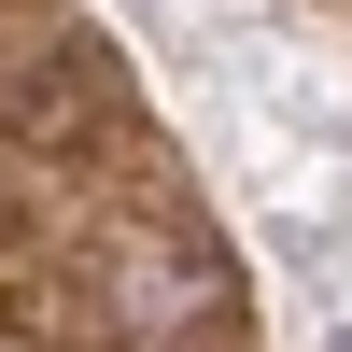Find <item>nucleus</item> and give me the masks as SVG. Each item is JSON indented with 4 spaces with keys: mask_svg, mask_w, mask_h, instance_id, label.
<instances>
[{
    "mask_svg": "<svg viewBox=\"0 0 352 352\" xmlns=\"http://www.w3.org/2000/svg\"><path fill=\"white\" fill-rule=\"evenodd\" d=\"M338 352H352V338H338Z\"/></svg>",
    "mask_w": 352,
    "mask_h": 352,
    "instance_id": "obj_1",
    "label": "nucleus"
}]
</instances>
